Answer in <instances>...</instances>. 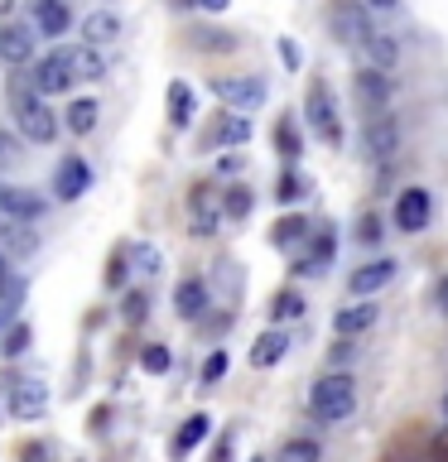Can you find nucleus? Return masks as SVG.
<instances>
[{"label": "nucleus", "instance_id": "1", "mask_svg": "<svg viewBox=\"0 0 448 462\" xmlns=\"http://www.w3.org/2000/svg\"><path fill=\"white\" fill-rule=\"evenodd\" d=\"M10 111H14V125H20L24 140L49 144L58 135V116L49 111V101L29 87V78H10Z\"/></svg>", "mask_w": 448, "mask_h": 462}, {"label": "nucleus", "instance_id": "2", "mask_svg": "<svg viewBox=\"0 0 448 462\" xmlns=\"http://www.w3.org/2000/svg\"><path fill=\"white\" fill-rule=\"evenodd\" d=\"M309 410H313L318 424H342V419L357 410V385H352V375H347V371L323 375V381L309 390Z\"/></svg>", "mask_w": 448, "mask_h": 462}, {"label": "nucleus", "instance_id": "3", "mask_svg": "<svg viewBox=\"0 0 448 462\" xmlns=\"http://www.w3.org/2000/svg\"><path fill=\"white\" fill-rule=\"evenodd\" d=\"M303 116H309L313 135L323 144H342V121H338V106H332V97H328L323 82L309 87V97H303Z\"/></svg>", "mask_w": 448, "mask_h": 462}, {"label": "nucleus", "instance_id": "4", "mask_svg": "<svg viewBox=\"0 0 448 462\" xmlns=\"http://www.w3.org/2000/svg\"><path fill=\"white\" fill-rule=\"evenodd\" d=\"M72 82H78V78H72L68 49H53V53H43V63H34V72H29V87H34L39 97H58V92H68Z\"/></svg>", "mask_w": 448, "mask_h": 462}, {"label": "nucleus", "instance_id": "5", "mask_svg": "<svg viewBox=\"0 0 448 462\" xmlns=\"http://www.w3.org/2000/svg\"><path fill=\"white\" fill-rule=\"evenodd\" d=\"M328 29H332L338 43H367L371 14H367V5H357V0H342V5L328 10Z\"/></svg>", "mask_w": 448, "mask_h": 462}, {"label": "nucleus", "instance_id": "6", "mask_svg": "<svg viewBox=\"0 0 448 462\" xmlns=\"http://www.w3.org/2000/svg\"><path fill=\"white\" fill-rule=\"evenodd\" d=\"M367 154L376 159V164H390V159L400 154V121L390 111L367 116Z\"/></svg>", "mask_w": 448, "mask_h": 462}, {"label": "nucleus", "instance_id": "7", "mask_svg": "<svg viewBox=\"0 0 448 462\" xmlns=\"http://www.w3.org/2000/svg\"><path fill=\"white\" fill-rule=\"evenodd\" d=\"M212 97L231 111H256L266 101V82L260 78H212Z\"/></svg>", "mask_w": 448, "mask_h": 462}, {"label": "nucleus", "instance_id": "8", "mask_svg": "<svg viewBox=\"0 0 448 462\" xmlns=\"http://www.w3.org/2000/svg\"><path fill=\"white\" fill-rule=\"evenodd\" d=\"M49 410V385L34 381V375H20V381L10 385V414L14 419H39Z\"/></svg>", "mask_w": 448, "mask_h": 462}, {"label": "nucleus", "instance_id": "9", "mask_svg": "<svg viewBox=\"0 0 448 462\" xmlns=\"http://www.w3.org/2000/svg\"><path fill=\"white\" fill-rule=\"evenodd\" d=\"M0 217H14V222H34L43 217V198L29 193V188H14L0 179Z\"/></svg>", "mask_w": 448, "mask_h": 462}, {"label": "nucleus", "instance_id": "10", "mask_svg": "<svg viewBox=\"0 0 448 462\" xmlns=\"http://www.w3.org/2000/svg\"><path fill=\"white\" fill-rule=\"evenodd\" d=\"M87 183H92V169L82 164V154H68L63 164H58V173H53V193L63 198V202L82 198V193H87Z\"/></svg>", "mask_w": 448, "mask_h": 462}, {"label": "nucleus", "instance_id": "11", "mask_svg": "<svg viewBox=\"0 0 448 462\" xmlns=\"http://www.w3.org/2000/svg\"><path fill=\"white\" fill-rule=\"evenodd\" d=\"M396 226L400 231H425L429 226V193L425 188H405L396 198Z\"/></svg>", "mask_w": 448, "mask_h": 462}, {"label": "nucleus", "instance_id": "12", "mask_svg": "<svg viewBox=\"0 0 448 462\" xmlns=\"http://www.w3.org/2000/svg\"><path fill=\"white\" fill-rule=\"evenodd\" d=\"M34 58V29H24V24H0V63H10V68H20Z\"/></svg>", "mask_w": 448, "mask_h": 462}, {"label": "nucleus", "instance_id": "13", "mask_svg": "<svg viewBox=\"0 0 448 462\" xmlns=\"http://www.w3.org/2000/svg\"><path fill=\"white\" fill-rule=\"evenodd\" d=\"M376 318H381V309H376L371 299H357V303H347V309L332 318V332H338V337H357V332L376 328Z\"/></svg>", "mask_w": 448, "mask_h": 462}, {"label": "nucleus", "instance_id": "14", "mask_svg": "<svg viewBox=\"0 0 448 462\" xmlns=\"http://www.w3.org/2000/svg\"><path fill=\"white\" fill-rule=\"evenodd\" d=\"M357 101H361V106H367L371 116L386 111V101H390V78H386L381 68H361V72H357Z\"/></svg>", "mask_w": 448, "mask_h": 462}, {"label": "nucleus", "instance_id": "15", "mask_svg": "<svg viewBox=\"0 0 448 462\" xmlns=\"http://www.w3.org/2000/svg\"><path fill=\"white\" fill-rule=\"evenodd\" d=\"M188 217H193V231H198V236H212L217 222H222V208H217L212 188H193V198H188Z\"/></svg>", "mask_w": 448, "mask_h": 462}, {"label": "nucleus", "instance_id": "16", "mask_svg": "<svg viewBox=\"0 0 448 462\" xmlns=\"http://www.w3.org/2000/svg\"><path fill=\"white\" fill-rule=\"evenodd\" d=\"M68 63H72V78H82V82H101V78H107V53H101L97 43H78V49H68Z\"/></svg>", "mask_w": 448, "mask_h": 462}, {"label": "nucleus", "instance_id": "17", "mask_svg": "<svg viewBox=\"0 0 448 462\" xmlns=\"http://www.w3.org/2000/svg\"><path fill=\"white\" fill-rule=\"evenodd\" d=\"M390 280H396V260H371V265H361L352 274V294L357 299H371L376 289H386Z\"/></svg>", "mask_w": 448, "mask_h": 462}, {"label": "nucleus", "instance_id": "18", "mask_svg": "<svg viewBox=\"0 0 448 462\" xmlns=\"http://www.w3.org/2000/svg\"><path fill=\"white\" fill-rule=\"evenodd\" d=\"M34 24H39L43 39H58V34H68V29H72V14H68L63 0H39V5H34Z\"/></svg>", "mask_w": 448, "mask_h": 462}, {"label": "nucleus", "instance_id": "19", "mask_svg": "<svg viewBox=\"0 0 448 462\" xmlns=\"http://www.w3.org/2000/svg\"><path fill=\"white\" fill-rule=\"evenodd\" d=\"M111 39H121V20H116L111 10H92V14H82V43H111Z\"/></svg>", "mask_w": 448, "mask_h": 462}, {"label": "nucleus", "instance_id": "20", "mask_svg": "<svg viewBox=\"0 0 448 462\" xmlns=\"http://www.w3.org/2000/svg\"><path fill=\"white\" fill-rule=\"evenodd\" d=\"M361 49H367L371 68H381V72H390V68H396V58H400V43H396V34H381V29H371Z\"/></svg>", "mask_w": 448, "mask_h": 462}, {"label": "nucleus", "instance_id": "21", "mask_svg": "<svg viewBox=\"0 0 448 462\" xmlns=\"http://www.w3.org/2000/svg\"><path fill=\"white\" fill-rule=\"evenodd\" d=\"M173 309H179V318H202V309H208V284L183 280L179 289H173Z\"/></svg>", "mask_w": 448, "mask_h": 462}, {"label": "nucleus", "instance_id": "22", "mask_svg": "<svg viewBox=\"0 0 448 462\" xmlns=\"http://www.w3.org/2000/svg\"><path fill=\"white\" fill-rule=\"evenodd\" d=\"M0 241H5V251L20 255V260L39 251V236H34V231H24V222H14V217H5V222H0Z\"/></svg>", "mask_w": 448, "mask_h": 462}, {"label": "nucleus", "instance_id": "23", "mask_svg": "<svg viewBox=\"0 0 448 462\" xmlns=\"http://www.w3.org/2000/svg\"><path fill=\"white\" fill-rule=\"evenodd\" d=\"M208 429H212V419L208 414H193V419H183V429L173 433V457H183V453H193V448L208 439Z\"/></svg>", "mask_w": 448, "mask_h": 462}, {"label": "nucleus", "instance_id": "24", "mask_svg": "<svg viewBox=\"0 0 448 462\" xmlns=\"http://www.w3.org/2000/svg\"><path fill=\"white\" fill-rule=\"evenodd\" d=\"M285 352H289V337H285V332H260L256 346H251V366H275Z\"/></svg>", "mask_w": 448, "mask_h": 462}, {"label": "nucleus", "instance_id": "25", "mask_svg": "<svg viewBox=\"0 0 448 462\" xmlns=\"http://www.w3.org/2000/svg\"><path fill=\"white\" fill-rule=\"evenodd\" d=\"M97 116H101L97 101H72V106L63 111V125L72 130V135H87V130H97Z\"/></svg>", "mask_w": 448, "mask_h": 462}, {"label": "nucleus", "instance_id": "26", "mask_svg": "<svg viewBox=\"0 0 448 462\" xmlns=\"http://www.w3.org/2000/svg\"><path fill=\"white\" fill-rule=\"evenodd\" d=\"M169 121H173V125H188V121H193V92H188V82H173V87H169Z\"/></svg>", "mask_w": 448, "mask_h": 462}, {"label": "nucleus", "instance_id": "27", "mask_svg": "<svg viewBox=\"0 0 448 462\" xmlns=\"http://www.w3.org/2000/svg\"><path fill=\"white\" fill-rule=\"evenodd\" d=\"M217 144H246L251 140V121H246V116L237 111V116H227L222 125H217V135H212Z\"/></svg>", "mask_w": 448, "mask_h": 462}, {"label": "nucleus", "instance_id": "28", "mask_svg": "<svg viewBox=\"0 0 448 462\" xmlns=\"http://www.w3.org/2000/svg\"><path fill=\"white\" fill-rule=\"evenodd\" d=\"M309 236V222L303 217H285V222H275V245H299Z\"/></svg>", "mask_w": 448, "mask_h": 462}, {"label": "nucleus", "instance_id": "29", "mask_svg": "<svg viewBox=\"0 0 448 462\" xmlns=\"http://www.w3.org/2000/svg\"><path fill=\"white\" fill-rule=\"evenodd\" d=\"M280 462H318V443H313V439H294V443H285Z\"/></svg>", "mask_w": 448, "mask_h": 462}, {"label": "nucleus", "instance_id": "30", "mask_svg": "<svg viewBox=\"0 0 448 462\" xmlns=\"http://www.w3.org/2000/svg\"><path fill=\"white\" fill-rule=\"evenodd\" d=\"M20 164H24V154H20V140L0 130V173H10V169H20Z\"/></svg>", "mask_w": 448, "mask_h": 462}, {"label": "nucleus", "instance_id": "31", "mask_svg": "<svg viewBox=\"0 0 448 462\" xmlns=\"http://www.w3.org/2000/svg\"><path fill=\"white\" fill-rule=\"evenodd\" d=\"M140 366L150 371V375H164V371H169V346H159V342L145 346V352H140Z\"/></svg>", "mask_w": 448, "mask_h": 462}, {"label": "nucleus", "instance_id": "32", "mask_svg": "<svg viewBox=\"0 0 448 462\" xmlns=\"http://www.w3.org/2000/svg\"><path fill=\"white\" fill-rule=\"evenodd\" d=\"M275 140H280V154H285V159H299V130H294V121H280V125H275Z\"/></svg>", "mask_w": 448, "mask_h": 462}, {"label": "nucleus", "instance_id": "33", "mask_svg": "<svg viewBox=\"0 0 448 462\" xmlns=\"http://www.w3.org/2000/svg\"><path fill=\"white\" fill-rule=\"evenodd\" d=\"M303 193H309V183H303L299 173H285V179H280V188H275V198H280V202H299Z\"/></svg>", "mask_w": 448, "mask_h": 462}, {"label": "nucleus", "instance_id": "34", "mask_svg": "<svg viewBox=\"0 0 448 462\" xmlns=\"http://www.w3.org/2000/svg\"><path fill=\"white\" fill-rule=\"evenodd\" d=\"M222 212H227V217H246V212H251V193H246V188H227Z\"/></svg>", "mask_w": 448, "mask_h": 462}, {"label": "nucleus", "instance_id": "35", "mask_svg": "<svg viewBox=\"0 0 448 462\" xmlns=\"http://www.w3.org/2000/svg\"><path fill=\"white\" fill-rule=\"evenodd\" d=\"M130 255H135L140 274H159V270H164V255H159L154 245H135V251H130Z\"/></svg>", "mask_w": 448, "mask_h": 462}, {"label": "nucleus", "instance_id": "36", "mask_svg": "<svg viewBox=\"0 0 448 462\" xmlns=\"http://www.w3.org/2000/svg\"><path fill=\"white\" fill-rule=\"evenodd\" d=\"M270 313H275V323H289V318H299V313H303V299H299V294H280Z\"/></svg>", "mask_w": 448, "mask_h": 462}, {"label": "nucleus", "instance_id": "37", "mask_svg": "<svg viewBox=\"0 0 448 462\" xmlns=\"http://www.w3.org/2000/svg\"><path fill=\"white\" fill-rule=\"evenodd\" d=\"M24 346H29V323H14V328L5 332V342H0V352H5V356H20Z\"/></svg>", "mask_w": 448, "mask_h": 462}, {"label": "nucleus", "instance_id": "38", "mask_svg": "<svg viewBox=\"0 0 448 462\" xmlns=\"http://www.w3.org/2000/svg\"><path fill=\"white\" fill-rule=\"evenodd\" d=\"M357 241H361V245H376V241H381V217H361Z\"/></svg>", "mask_w": 448, "mask_h": 462}, {"label": "nucleus", "instance_id": "39", "mask_svg": "<svg viewBox=\"0 0 448 462\" xmlns=\"http://www.w3.org/2000/svg\"><path fill=\"white\" fill-rule=\"evenodd\" d=\"M227 375V352H212L208 366H202V381H222Z\"/></svg>", "mask_w": 448, "mask_h": 462}, {"label": "nucleus", "instance_id": "40", "mask_svg": "<svg viewBox=\"0 0 448 462\" xmlns=\"http://www.w3.org/2000/svg\"><path fill=\"white\" fill-rule=\"evenodd\" d=\"M145 309H150V303H145V294H130V299H126V318H130V323H140Z\"/></svg>", "mask_w": 448, "mask_h": 462}, {"label": "nucleus", "instance_id": "41", "mask_svg": "<svg viewBox=\"0 0 448 462\" xmlns=\"http://www.w3.org/2000/svg\"><path fill=\"white\" fill-rule=\"evenodd\" d=\"M107 284L116 289V284H126V255H116L111 260V270H107Z\"/></svg>", "mask_w": 448, "mask_h": 462}, {"label": "nucleus", "instance_id": "42", "mask_svg": "<svg viewBox=\"0 0 448 462\" xmlns=\"http://www.w3.org/2000/svg\"><path fill=\"white\" fill-rule=\"evenodd\" d=\"M429 457H434V462H448V429L439 433V439H434V448H429Z\"/></svg>", "mask_w": 448, "mask_h": 462}, {"label": "nucleus", "instance_id": "43", "mask_svg": "<svg viewBox=\"0 0 448 462\" xmlns=\"http://www.w3.org/2000/svg\"><path fill=\"white\" fill-rule=\"evenodd\" d=\"M212 462H231V439H222V443L212 448Z\"/></svg>", "mask_w": 448, "mask_h": 462}, {"label": "nucleus", "instance_id": "44", "mask_svg": "<svg viewBox=\"0 0 448 462\" xmlns=\"http://www.w3.org/2000/svg\"><path fill=\"white\" fill-rule=\"evenodd\" d=\"M280 58H285L289 68H299V49H294V43H280Z\"/></svg>", "mask_w": 448, "mask_h": 462}, {"label": "nucleus", "instance_id": "45", "mask_svg": "<svg viewBox=\"0 0 448 462\" xmlns=\"http://www.w3.org/2000/svg\"><path fill=\"white\" fill-rule=\"evenodd\" d=\"M24 462H49V453H43L39 443H29V448H24Z\"/></svg>", "mask_w": 448, "mask_h": 462}, {"label": "nucleus", "instance_id": "46", "mask_svg": "<svg viewBox=\"0 0 448 462\" xmlns=\"http://www.w3.org/2000/svg\"><path fill=\"white\" fill-rule=\"evenodd\" d=\"M367 5H371V10H396L400 0H367Z\"/></svg>", "mask_w": 448, "mask_h": 462}, {"label": "nucleus", "instance_id": "47", "mask_svg": "<svg viewBox=\"0 0 448 462\" xmlns=\"http://www.w3.org/2000/svg\"><path fill=\"white\" fill-rule=\"evenodd\" d=\"M202 10H227V0H198Z\"/></svg>", "mask_w": 448, "mask_h": 462}, {"label": "nucleus", "instance_id": "48", "mask_svg": "<svg viewBox=\"0 0 448 462\" xmlns=\"http://www.w3.org/2000/svg\"><path fill=\"white\" fill-rule=\"evenodd\" d=\"M439 303H443V309H448V280L439 284Z\"/></svg>", "mask_w": 448, "mask_h": 462}, {"label": "nucleus", "instance_id": "49", "mask_svg": "<svg viewBox=\"0 0 448 462\" xmlns=\"http://www.w3.org/2000/svg\"><path fill=\"white\" fill-rule=\"evenodd\" d=\"M443 414H448V395H443Z\"/></svg>", "mask_w": 448, "mask_h": 462}, {"label": "nucleus", "instance_id": "50", "mask_svg": "<svg viewBox=\"0 0 448 462\" xmlns=\"http://www.w3.org/2000/svg\"><path fill=\"white\" fill-rule=\"evenodd\" d=\"M256 462H260V457H256Z\"/></svg>", "mask_w": 448, "mask_h": 462}]
</instances>
